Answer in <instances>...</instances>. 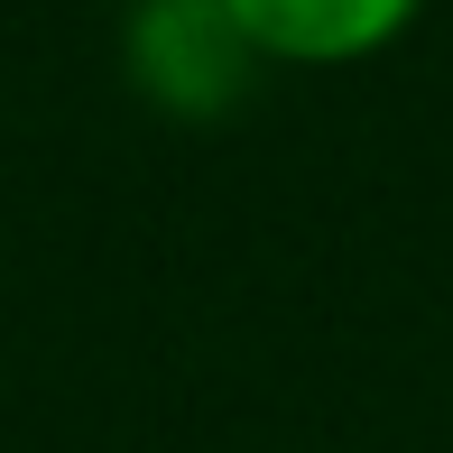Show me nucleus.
<instances>
[{"label":"nucleus","instance_id":"nucleus-1","mask_svg":"<svg viewBox=\"0 0 453 453\" xmlns=\"http://www.w3.org/2000/svg\"><path fill=\"white\" fill-rule=\"evenodd\" d=\"M120 74H130V93L149 102V111L203 130V120H222L269 65L250 56V37L232 28V10H222V0H130V28H120Z\"/></svg>","mask_w":453,"mask_h":453},{"label":"nucleus","instance_id":"nucleus-2","mask_svg":"<svg viewBox=\"0 0 453 453\" xmlns=\"http://www.w3.org/2000/svg\"><path fill=\"white\" fill-rule=\"evenodd\" d=\"M222 10H232V28L250 37L259 65L342 74V65L388 56L426 19V0H222Z\"/></svg>","mask_w":453,"mask_h":453}]
</instances>
